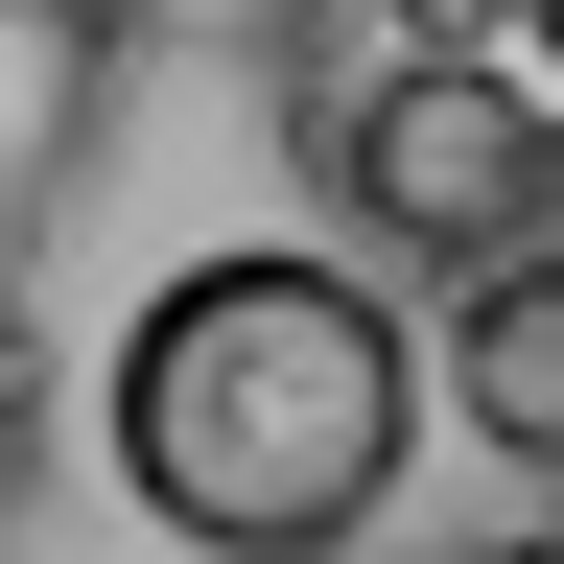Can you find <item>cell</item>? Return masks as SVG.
I'll list each match as a JSON object with an SVG mask.
<instances>
[{
  "label": "cell",
  "instance_id": "obj_3",
  "mask_svg": "<svg viewBox=\"0 0 564 564\" xmlns=\"http://www.w3.org/2000/svg\"><path fill=\"white\" fill-rule=\"evenodd\" d=\"M95 141H118V0H0V306H24V259L70 236Z\"/></svg>",
  "mask_w": 564,
  "mask_h": 564
},
{
  "label": "cell",
  "instance_id": "obj_5",
  "mask_svg": "<svg viewBox=\"0 0 564 564\" xmlns=\"http://www.w3.org/2000/svg\"><path fill=\"white\" fill-rule=\"evenodd\" d=\"M518 47H541V70H564V0H518Z\"/></svg>",
  "mask_w": 564,
  "mask_h": 564
},
{
  "label": "cell",
  "instance_id": "obj_2",
  "mask_svg": "<svg viewBox=\"0 0 564 564\" xmlns=\"http://www.w3.org/2000/svg\"><path fill=\"white\" fill-rule=\"evenodd\" d=\"M306 165L352 212V259H447V282L564 259V95H541V70H470V47L329 70V95H306Z\"/></svg>",
  "mask_w": 564,
  "mask_h": 564
},
{
  "label": "cell",
  "instance_id": "obj_4",
  "mask_svg": "<svg viewBox=\"0 0 564 564\" xmlns=\"http://www.w3.org/2000/svg\"><path fill=\"white\" fill-rule=\"evenodd\" d=\"M447 400H470V447H518V470H564V259H518V282H470V329H447Z\"/></svg>",
  "mask_w": 564,
  "mask_h": 564
},
{
  "label": "cell",
  "instance_id": "obj_1",
  "mask_svg": "<svg viewBox=\"0 0 564 564\" xmlns=\"http://www.w3.org/2000/svg\"><path fill=\"white\" fill-rule=\"evenodd\" d=\"M95 447L188 564H352L423 470V329L377 259H306V236L188 259V282H141Z\"/></svg>",
  "mask_w": 564,
  "mask_h": 564
}]
</instances>
